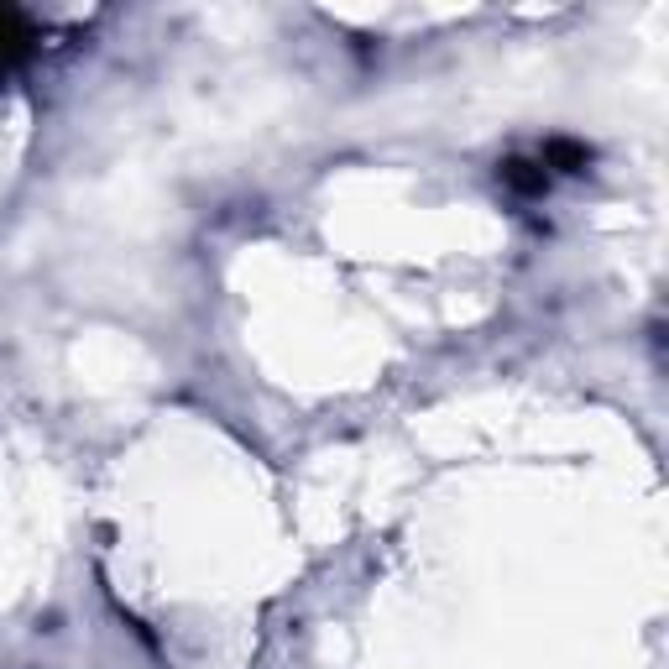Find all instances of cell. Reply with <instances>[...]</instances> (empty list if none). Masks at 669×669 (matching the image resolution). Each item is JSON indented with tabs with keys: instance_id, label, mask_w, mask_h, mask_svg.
I'll list each match as a JSON object with an SVG mask.
<instances>
[{
	"instance_id": "1",
	"label": "cell",
	"mask_w": 669,
	"mask_h": 669,
	"mask_svg": "<svg viewBox=\"0 0 669 669\" xmlns=\"http://www.w3.org/2000/svg\"><path fill=\"white\" fill-rule=\"evenodd\" d=\"M502 183H513L518 194H544L549 173L534 168V163H523V157H507V163H502Z\"/></svg>"
},
{
	"instance_id": "2",
	"label": "cell",
	"mask_w": 669,
	"mask_h": 669,
	"mask_svg": "<svg viewBox=\"0 0 669 669\" xmlns=\"http://www.w3.org/2000/svg\"><path fill=\"white\" fill-rule=\"evenodd\" d=\"M544 163H555L560 173H581V168L591 163V152H586V147H575V142H549Z\"/></svg>"
}]
</instances>
